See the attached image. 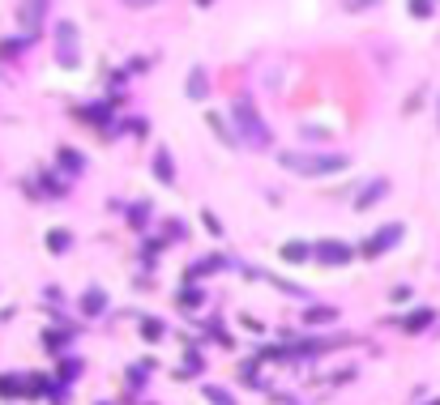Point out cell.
Segmentation results:
<instances>
[{"label":"cell","mask_w":440,"mask_h":405,"mask_svg":"<svg viewBox=\"0 0 440 405\" xmlns=\"http://www.w3.org/2000/svg\"><path fill=\"white\" fill-rule=\"evenodd\" d=\"M235 124H239V137L248 145H270V129H265V120L257 115L253 98H235Z\"/></svg>","instance_id":"1"},{"label":"cell","mask_w":440,"mask_h":405,"mask_svg":"<svg viewBox=\"0 0 440 405\" xmlns=\"http://www.w3.org/2000/svg\"><path fill=\"white\" fill-rule=\"evenodd\" d=\"M282 162L291 171H300V175H325V171H342V167H347V158H338V154H286Z\"/></svg>","instance_id":"2"},{"label":"cell","mask_w":440,"mask_h":405,"mask_svg":"<svg viewBox=\"0 0 440 405\" xmlns=\"http://www.w3.org/2000/svg\"><path fill=\"white\" fill-rule=\"evenodd\" d=\"M56 60L64 68L77 64V26L73 21H56Z\"/></svg>","instance_id":"3"},{"label":"cell","mask_w":440,"mask_h":405,"mask_svg":"<svg viewBox=\"0 0 440 405\" xmlns=\"http://www.w3.org/2000/svg\"><path fill=\"white\" fill-rule=\"evenodd\" d=\"M43 13H47V0H26V5H21V26H39L43 21Z\"/></svg>","instance_id":"4"},{"label":"cell","mask_w":440,"mask_h":405,"mask_svg":"<svg viewBox=\"0 0 440 405\" xmlns=\"http://www.w3.org/2000/svg\"><path fill=\"white\" fill-rule=\"evenodd\" d=\"M398 231H402V226H381V235L368 243V252H381V247H389V243L398 239Z\"/></svg>","instance_id":"5"},{"label":"cell","mask_w":440,"mask_h":405,"mask_svg":"<svg viewBox=\"0 0 440 405\" xmlns=\"http://www.w3.org/2000/svg\"><path fill=\"white\" fill-rule=\"evenodd\" d=\"M188 94H192V98H205V73H201V68L188 73Z\"/></svg>","instance_id":"6"},{"label":"cell","mask_w":440,"mask_h":405,"mask_svg":"<svg viewBox=\"0 0 440 405\" xmlns=\"http://www.w3.org/2000/svg\"><path fill=\"white\" fill-rule=\"evenodd\" d=\"M321 256H325V261H347V247H342V243H325Z\"/></svg>","instance_id":"7"},{"label":"cell","mask_w":440,"mask_h":405,"mask_svg":"<svg viewBox=\"0 0 440 405\" xmlns=\"http://www.w3.org/2000/svg\"><path fill=\"white\" fill-rule=\"evenodd\" d=\"M381 192H385V180H376L368 192H363V196H359V205H372V200H381Z\"/></svg>","instance_id":"8"},{"label":"cell","mask_w":440,"mask_h":405,"mask_svg":"<svg viewBox=\"0 0 440 405\" xmlns=\"http://www.w3.org/2000/svg\"><path fill=\"white\" fill-rule=\"evenodd\" d=\"M86 312H103V294H99V290L86 294Z\"/></svg>","instance_id":"9"},{"label":"cell","mask_w":440,"mask_h":405,"mask_svg":"<svg viewBox=\"0 0 440 405\" xmlns=\"http://www.w3.org/2000/svg\"><path fill=\"white\" fill-rule=\"evenodd\" d=\"M154 171L163 175V180H171V167H167V154H158V158H154Z\"/></svg>","instance_id":"10"},{"label":"cell","mask_w":440,"mask_h":405,"mask_svg":"<svg viewBox=\"0 0 440 405\" xmlns=\"http://www.w3.org/2000/svg\"><path fill=\"white\" fill-rule=\"evenodd\" d=\"M125 5H133V9H145V5H158V0H125Z\"/></svg>","instance_id":"11"},{"label":"cell","mask_w":440,"mask_h":405,"mask_svg":"<svg viewBox=\"0 0 440 405\" xmlns=\"http://www.w3.org/2000/svg\"><path fill=\"white\" fill-rule=\"evenodd\" d=\"M347 5H351V9H359V5H372V0H347Z\"/></svg>","instance_id":"12"},{"label":"cell","mask_w":440,"mask_h":405,"mask_svg":"<svg viewBox=\"0 0 440 405\" xmlns=\"http://www.w3.org/2000/svg\"><path fill=\"white\" fill-rule=\"evenodd\" d=\"M201 5H210V0H201Z\"/></svg>","instance_id":"13"}]
</instances>
